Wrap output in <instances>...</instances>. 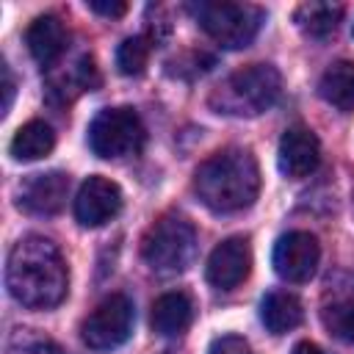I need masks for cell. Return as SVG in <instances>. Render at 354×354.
<instances>
[{
    "label": "cell",
    "instance_id": "6da1fadb",
    "mask_svg": "<svg viewBox=\"0 0 354 354\" xmlns=\"http://www.w3.org/2000/svg\"><path fill=\"white\" fill-rule=\"evenodd\" d=\"M69 285L61 249L41 235L19 238L6 263V288L28 310H50L64 301Z\"/></svg>",
    "mask_w": 354,
    "mask_h": 354
},
{
    "label": "cell",
    "instance_id": "cb8c5ba5",
    "mask_svg": "<svg viewBox=\"0 0 354 354\" xmlns=\"http://www.w3.org/2000/svg\"><path fill=\"white\" fill-rule=\"evenodd\" d=\"M0 66H3V113H8L11 100H14V75H11V69H8L6 61Z\"/></svg>",
    "mask_w": 354,
    "mask_h": 354
},
{
    "label": "cell",
    "instance_id": "484cf974",
    "mask_svg": "<svg viewBox=\"0 0 354 354\" xmlns=\"http://www.w3.org/2000/svg\"><path fill=\"white\" fill-rule=\"evenodd\" d=\"M351 33H354V30H351Z\"/></svg>",
    "mask_w": 354,
    "mask_h": 354
},
{
    "label": "cell",
    "instance_id": "8fae6325",
    "mask_svg": "<svg viewBox=\"0 0 354 354\" xmlns=\"http://www.w3.org/2000/svg\"><path fill=\"white\" fill-rule=\"evenodd\" d=\"M277 163L279 171L290 180H301L307 174H313L321 163V141L318 136L304 127V124H293L282 133L279 138V152H277Z\"/></svg>",
    "mask_w": 354,
    "mask_h": 354
},
{
    "label": "cell",
    "instance_id": "7402d4cb",
    "mask_svg": "<svg viewBox=\"0 0 354 354\" xmlns=\"http://www.w3.org/2000/svg\"><path fill=\"white\" fill-rule=\"evenodd\" d=\"M210 354H252V348H249V343H246L243 337H238V335H224V337L213 340Z\"/></svg>",
    "mask_w": 354,
    "mask_h": 354
},
{
    "label": "cell",
    "instance_id": "d6986e66",
    "mask_svg": "<svg viewBox=\"0 0 354 354\" xmlns=\"http://www.w3.org/2000/svg\"><path fill=\"white\" fill-rule=\"evenodd\" d=\"M149 39H144V36H130V39H124L122 44H119V50H116V66H119V72L122 75H127V77H138V75H144V69H147V64H149Z\"/></svg>",
    "mask_w": 354,
    "mask_h": 354
},
{
    "label": "cell",
    "instance_id": "d4e9b609",
    "mask_svg": "<svg viewBox=\"0 0 354 354\" xmlns=\"http://www.w3.org/2000/svg\"><path fill=\"white\" fill-rule=\"evenodd\" d=\"M290 354H324V351H321L315 343L301 340V343H296V346H293V351H290Z\"/></svg>",
    "mask_w": 354,
    "mask_h": 354
},
{
    "label": "cell",
    "instance_id": "9a60e30c",
    "mask_svg": "<svg viewBox=\"0 0 354 354\" xmlns=\"http://www.w3.org/2000/svg\"><path fill=\"white\" fill-rule=\"evenodd\" d=\"M304 318L301 301L288 290H271L260 301V321L271 335H285L296 329Z\"/></svg>",
    "mask_w": 354,
    "mask_h": 354
},
{
    "label": "cell",
    "instance_id": "3957f363",
    "mask_svg": "<svg viewBox=\"0 0 354 354\" xmlns=\"http://www.w3.org/2000/svg\"><path fill=\"white\" fill-rule=\"evenodd\" d=\"M282 91V75L271 64H249L227 75L207 97L213 113L252 119L266 113Z\"/></svg>",
    "mask_w": 354,
    "mask_h": 354
},
{
    "label": "cell",
    "instance_id": "5b68a950",
    "mask_svg": "<svg viewBox=\"0 0 354 354\" xmlns=\"http://www.w3.org/2000/svg\"><path fill=\"white\" fill-rule=\"evenodd\" d=\"M196 254V230L183 216L158 218L141 238V257L152 271L177 274L191 266Z\"/></svg>",
    "mask_w": 354,
    "mask_h": 354
},
{
    "label": "cell",
    "instance_id": "277c9868",
    "mask_svg": "<svg viewBox=\"0 0 354 354\" xmlns=\"http://www.w3.org/2000/svg\"><path fill=\"white\" fill-rule=\"evenodd\" d=\"M191 14L199 28L227 50H241L252 44L263 22V11L257 6L232 0H202L191 6Z\"/></svg>",
    "mask_w": 354,
    "mask_h": 354
},
{
    "label": "cell",
    "instance_id": "ba28073f",
    "mask_svg": "<svg viewBox=\"0 0 354 354\" xmlns=\"http://www.w3.org/2000/svg\"><path fill=\"white\" fill-rule=\"evenodd\" d=\"M318 260H321L318 238L304 230L285 232L274 246V271L288 282H307L315 274Z\"/></svg>",
    "mask_w": 354,
    "mask_h": 354
},
{
    "label": "cell",
    "instance_id": "ffe728a7",
    "mask_svg": "<svg viewBox=\"0 0 354 354\" xmlns=\"http://www.w3.org/2000/svg\"><path fill=\"white\" fill-rule=\"evenodd\" d=\"M6 351L8 354H64L53 337L41 335L36 329H22V326L8 335Z\"/></svg>",
    "mask_w": 354,
    "mask_h": 354
},
{
    "label": "cell",
    "instance_id": "7a4b0ae2",
    "mask_svg": "<svg viewBox=\"0 0 354 354\" xmlns=\"http://www.w3.org/2000/svg\"><path fill=\"white\" fill-rule=\"evenodd\" d=\"M260 169L249 149H218L194 171V194L213 213H241L254 205Z\"/></svg>",
    "mask_w": 354,
    "mask_h": 354
},
{
    "label": "cell",
    "instance_id": "52a82bcc",
    "mask_svg": "<svg viewBox=\"0 0 354 354\" xmlns=\"http://www.w3.org/2000/svg\"><path fill=\"white\" fill-rule=\"evenodd\" d=\"M133 301L122 293H113L88 313V318L80 326V337L91 351H113L122 343H127V337L133 335Z\"/></svg>",
    "mask_w": 354,
    "mask_h": 354
},
{
    "label": "cell",
    "instance_id": "e0dca14e",
    "mask_svg": "<svg viewBox=\"0 0 354 354\" xmlns=\"http://www.w3.org/2000/svg\"><path fill=\"white\" fill-rule=\"evenodd\" d=\"M343 14H346V8L340 3H318L315 0V3H301L296 8L293 19H296V25H299V30L304 36L326 39V36H332L337 30Z\"/></svg>",
    "mask_w": 354,
    "mask_h": 354
},
{
    "label": "cell",
    "instance_id": "9c48e42d",
    "mask_svg": "<svg viewBox=\"0 0 354 354\" xmlns=\"http://www.w3.org/2000/svg\"><path fill=\"white\" fill-rule=\"evenodd\" d=\"M252 271V246L246 238L235 235V238H227L221 241L210 257H207V266H205V274H207V282L218 290H232L238 288Z\"/></svg>",
    "mask_w": 354,
    "mask_h": 354
},
{
    "label": "cell",
    "instance_id": "2e32d148",
    "mask_svg": "<svg viewBox=\"0 0 354 354\" xmlns=\"http://www.w3.org/2000/svg\"><path fill=\"white\" fill-rule=\"evenodd\" d=\"M53 147H55V133H53V127H50L47 122H41V119H30V122H25V124L14 133V138H11V144H8V152H11L14 160L28 163V160H39V158L50 155Z\"/></svg>",
    "mask_w": 354,
    "mask_h": 354
},
{
    "label": "cell",
    "instance_id": "44dd1931",
    "mask_svg": "<svg viewBox=\"0 0 354 354\" xmlns=\"http://www.w3.org/2000/svg\"><path fill=\"white\" fill-rule=\"evenodd\" d=\"M324 326L343 343H354V299L335 301L324 310Z\"/></svg>",
    "mask_w": 354,
    "mask_h": 354
},
{
    "label": "cell",
    "instance_id": "8992f818",
    "mask_svg": "<svg viewBox=\"0 0 354 354\" xmlns=\"http://www.w3.org/2000/svg\"><path fill=\"white\" fill-rule=\"evenodd\" d=\"M144 122L133 108H105L88 127V147L108 160L136 155L144 147Z\"/></svg>",
    "mask_w": 354,
    "mask_h": 354
},
{
    "label": "cell",
    "instance_id": "603a6c76",
    "mask_svg": "<svg viewBox=\"0 0 354 354\" xmlns=\"http://www.w3.org/2000/svg\"><path fill=\"white\" fill-rule=\"evenodd\" d=\"M86 6H88V11L102 14V17H122V14H127V3L124 0H88Z\"/></svg>",
    "mask_w": 354,
    "mask_h": 354
},
{
    "label": "cell",
    "instance_id": "5bb4252c",
    "mask_svg": "<svg viewBox=\"0 0 354 354\" xmlns=\"http://www.w3.org/2000/svg\"><path fill=\"white\" fill-rule=\"evenodd\" d=\"M194 321V301L183 290H169L152 304V329L163 337L183 335Z\"/></svg>",
    "mask_w": 354,
    "mask_h": 354
},
{
    "label": "cell",
    "instance_id": "30bf717a",
    "mask_svg": "<svg viewBox=\"0 0 354 354\" xmlns=\"http://www.w3.org/2000/svg\"><path fill=\"white\" fill-rule=\"evenodd\" d=\"M122 210V191L108 177H88L75 196V218L80 227H102Z\"/></svg>",
    "mask_w": 354,
    "mask_h": 354
},
{
    "label": "cell",
    "instance_id": "7c38bea8",
    "mask_svg": "<svg viewBox=\"0 0 354 354\" xmlns=\"http://www.w3.org/2000/svg\"><path fill=\"white\" fill-rule=\"evenodd\" d=\"M69 194V177L64 171H44L28 177L17 191L19 210L30 216H55Z\"/></svg>",
    "mask_w": 354,
    "mask_h": 354
},
{
    "label": "cell",
    "instance_id": "ac0fdd59",
    "mask_svg": "<svg viewBox=\"0 0 354 354\" xmlns=\"http://www.w3.org/2000/svg\"><path fill=\"white\" fill-rule=\"evenodd\" d=\"M318 94L337 111H354V64H332L318 83Z\"/></svg>",
    "mask_w": 354,
    "mask_h": 354
},
{
    "label": "cell",
    "instance_id": "4fadbf2b",
    "mask_svg": "<svg viewBox=\"0 0 354 354\" xmlns=\"http://www.w3.org/2000/svg\"><path fill=\"white\" fill-rule=\"evenodd\" d=\"M25 41H28V50L33 55V61L41 66V69H50L64 53H66V41H69V33L64 28V22L53 14H44V17H36L28 30H25Z\"/></svg>",
    "mask_w": 354,
    "mask_h": 354
}]
</instances>
